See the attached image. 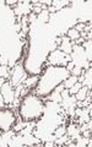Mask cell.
<instances>
[{
  "mask_svg": "<svg viewBox=\"0 0 92 147\" xmlns=\"http://www.w3.org/2000/svg\"><path fill=\"white\" fill-rule=\"evenodd\" d=\"M32 12H33V14H36V15H39L41 12H42L41 6H35V7H32Z\"/></svg>",
  "mask_w": 92,
  "mask_h": 147,
  "instance_id": "obj_22",
  "label": "cell"
},
{
  "mask_svg": "<svg viewBox=\"0 0 92 147\" xmlns=\"http://www.w3.org/2000/svg\"><path fill=\"white\" fill-rule=\"evenodd\" d=\"M15 31L17 32V33H20V31H21V23H15Z\"/></svg>",
  "mask_w": 92,
  "mask_h": 147,
  "instance_id": "obj_28",
  "label": "cell"
},
{
  "mask_svg": "<svg viewBox=\"0 0 92 147\" xmlns=\"http://www.w3.org/2000/svg\"><path fill=\"white\" fill-rule=\"evenodd\" d=\"M5 101H4V97H3V95H1V92H0V108H4L5 107Z\"/></svg>",
  "mask_w": 92,
  "mask_h": 147,
  "instance_id": "obj_23",
  "label": "cell"
},
{
  "mask_svg": "<svg viewBox=\"0 0 92 147\" xmlns=\"http://www.w3.org/2000/svg\"><path fill=\"white\" fill-rule=\"evenodd\" d=\"M74 66H75V65H74V63H73V61H70V63H69V65H66V69H68V70L69 71H71L73 70V69H74Z\"/></svg>",
  "mask_w": 92,
  "mask_h": 147,
  "instance_id": "obj_26",
  "label": "cell"
},
{
  "mask_svg": "<svg viewBox=\"0 0 92 147\" xmlns=\"http://www.w3.org/2000/svg\"><path fill=\"white\" fill-rule=\"evenodd\" d=\"M52 4H53V6L55 7L57 10H61L63 7H64L66 4H70V1H52Z\"/></svg>",
  "mask_w": 92,
  "mask_h": 147,
  "instance_id": "obj_18",
  "label": "cell"
},
{
  "mask_svg": "<svg viewBox=\"0 0 92 147\" xmlns=\"http://www.w3.org/2000/svg\"><path fill=\"white\" fill-rule=\"evenodd\" d=\"M26 79H27V74L20 65H17V66H15L12 69L10 72V76H9V81L11 82L12 87H16L17 85L23 83Z\"/></svg>",
  "mask_w": 92,
  "mask_h": 147,
  "instance_id": "obj_5",
  "label": "cell"
},
{
  "mask_svg": "<svg viewBox=\"0 0 92 147\" xmlns=\"http://www.w3.org/2000/svg\"><path fill=\"white\" fill-rule=\"evenodd\" d=\"M38 75H36V76H32V77H27L26 80H25V87L28 88V89H31L33 88L35 86H37V82H38Z\"/></svg>",
  "mask_w": 92,
  "mask_h": 147,
  "instance_id": "obj_10",
  "label": "cell"
},
{
  "mask_svg": "<svg viewBox=\"0 0 92 147\" xmlns=\"http://www.w3.org/2000/svg\"><path fill=\"white\" fill-rule=\"evenodd\" d=\"M85 72V70L83 69H81V68H79V66H74V69L71 71H70V75H73V76H80V75H82V74Z\"/></svg>",
  "mask_w": 92,
  "mask_h": 147,
  "instance_id": "obj_17",
  "label": "cell"
},
{
  "mask_svg": "<svg viewBox=\"0 0 92 147\" xmlns=\"http://www.w3.org/2000/svg\"><path fill=\"white\" fill-rule=\"evenodd\" d=\"M83 76H85V79H83V82H82V86H86L87 88L92 89V85H91V77H92V69L89 68L86 69L85 72H83Z\"/></svg>",
  "mask_w": 92,
  "mask_h": 147,
  "instance_id": "obj_9",
  "label": "cell"
},
{
  "mask_svg": "<svg viewBox=\"0 0 92 147\" xmlns=\"http://www.w3.org/2000/svg\"><path fill=\"white\" fill-rule=\"evenodd\" d=\"M27 17H28V22H31V23H33V22H35V21H36V20H37V15H36V14H33V12H31V14H30V15H28V16H27Z\"/></svg>",
  "mask_w": 92,
  "mask_h": 147,
  "instance_id": "obj_20",
  "label": "cell"
},
{
  "mask_svg": "<svg viewBox=\"0 0 92 147\" xmlns=\"http://www.w3.org/2000/svg\"><path fill=\"white\" fill-rule=\"evenodd\" d=\"M61 44V37H55V46L59 47Z\"/></svg>",
  "mask_w": 92,
  "mask_h": 147,
  "instance_id": "obj_27",
  "label": "cell"
},
{
  "mask_svg": "<svg viewBox=\"0 0 92 147\" xmlns=\"http://www.w3.org/2000/svg\"><path fill=\"white\" fill-rule=\"evenodd\" d=\"M15 121V115L12 114L11 110H0V134H1V131H10Z\"/></svg>",
  "mask_w": 92,
  "mask_h": 147,
  "instance_id": "obj_4",
  "label": "cell"
},
{
  "mask_svg": "<svg viewBox=\"0 0 92 147\" xmlns=\"http://www.w3.org/2000/svg\"><path fill=\"white\" fill-rule=\"evenodd\" d=\"M91 131L92 130H85V131H82V136L83 137H91Z\"/></svg>",
  "mask_w": 92,
  "mask_h": 147,
  "instance_id": "obj_25",
  "label": "cell"
},
{
  "mask_svg": "<svg viewBox=\"0 0 92 147\" xmlns=\"http://www.w3.org/2000/svg\"><path fill=\"white\" fill-rule=\"evenodd\" d=\"M5 81H6V79H4V77H0V88H1V86L5 83Z\"/></svg>",
  "mask_w": 92,
  "mask_h": 147,
  "instance_id": "obj_29",
  "label": "cell"
},
{
  "mask_svg": "<svg viewBox=\"0 0 92 147\" xmlns=\"http://www.w3.org/2000/svg\"><path fill=\"white\" fill-rule=\"evenodd\" d=\"M0 92L4 97V101H5V104L6 105H10L12 103V101L15 99V95H14V87L10 81H5V83L1 86L0 88Z\"/></svg>",
  "mask_w": 92,
  "mask_h": 147,
  "instance_id": "obj_6",
  "label": "cell"
},
{
  "mask_svg": "<svg viewBox=\"0 0 92 147\" xmlns=\"http://www.w3.org/2000/svg\"><path fill=\"white\" fill-rule=\"evenodd\" d=\"M47 11H48V14H49V12H51V14H55L57 9H55V7H54L53 5H51V6H48V7H47Z\"/></svg>",
  "mask_w": 92,
  "mask_h": 147,
  "instance_id": "obj_24",
  "label": "cell"
},
{
  "mask_svg": "<svg viewBox=\"0 0 92 147\" xmlns=\"http://www.w3.org/2000/svg\"><path fill=\"white\" fill-rule=\"evenodd\" d=\"M70 76V71L64 66H48L39 77L35 88V95L38 97H47L57 86H59Z\"/></svg>",
  "mask_w": 92,
  "mask_h": 147,
  "instance_id": "obj_1",
  "label": "cell"
},
{
  "mask_svg": "<svg viewBox=\"0 0 92 147\" xmlns=\"http://www.w3.org/2000/svg\"><path fill=\"white\" fill-rule=\"evenodd\" d=\"M89 91H90V89L87 88L86 86H82V87L77 91V93H75V96H74L75 99H76V101H83L87 97V92H89Z\"/></svg>",
  "mask_w": 92,
  "mask_h": 147,
  "instance_id": "obj_11",
  "label": "cell"
},
{
  "mask_svg": "<svg viewBox=\"0 0 92 147\" xmlns=\"http://www.w3.org/2000/svg\"><path fill=\"white\" fill-rule=\"evenodd\" d=\"M48 61L52 66H66L70 61H71V56L69 54H65L64 52L59 50V49H54V50L49 54Z\"/></svg>",
  "mask_w": 92,
  "mask_h": 147,
  "instance_id": "obj_3",
  "label": "cell"
},
{
  "mask_svg": "<svg viewBox=\"0 0 92 147\" xmlns=\"http://www.w3.org/2000/svg\"><path fill=\"white\" fill-rule=\"evenodd\" d=\"M63 89H64V86H63V83H60L59 86H57V87L52 91L53 93L49 96V99H51L52 102H54V103H57V104H60L61 101H63L60 92L63 91Z\"/></svg>",
  "mask_w": 92,
  "mask_h": 147,
  "instance_id": "obj_7",
  "label": "cell"
},
{
  "mask_svg": "<svg viewBox=\"0 0 92 147\" xmlns=\"http://www.w3.org/2000/svg\"><path fill=\"white\" fill-rule=\"evenodd\" d=\"M53 134H54L55 137H60V136H63V135L66 134V128L65 126H58V128L53 131Z\"/></svg>",
  "mask_w": 92,
  "mask_h": 147,
  "instance_id": "obj_14",
  "label": "cell"
},
{
  "mask_svg": "<svg viewBox=\"0 0 92 147\" xmlns=\"http://www.w3.org/2000/svg\"><path fill=\"white\" fill-rule=\"evenodd\" d=\"M44 103L41 101L38 96L35 93H30V95L23 96L22 101L20 102L19 110H20V117L22 118L25 121H33L38 120L43 117L44 114Z\"/></svg>",
  "mask_w": 92,
  "mask_h": 147,
  "instance_id": "obj_2",
  "label": "cell"
},
{
  "mask_svg": "<svg viewBox=\"0 0 92 147\" xmlns=\"http://www.w3.org/2000/svg\"><path fill=\"white\" fill-rule=\"evenodd\" d=\"M59 50L61 52H64L65 54H71V52H73V46L70 44V39L68 38L66 36H61V44L59 46Z\"/></svg>",
  "mask_w": 92,
  "mask_h": 147,
  "instance_id": "obj_8",
  "label": "cell"
},
{
  "mask_svg": "<svg viewBox=\"0 0 92 147\" xmlns=\"http://www.w3.org/2000/svg\"><path fill=\"white\" fill-rule=\"evenodd\" d=\"M5 4H6V5H9V6H11V7H14V6L17 5L19 1H16V0H11V1H10V0H6Z\"/></svg>",
  "mask_w": 92,
  "mask_h": 147,
  "instance_id": "obj_21",
  "label": "cell"
},
{
  "mask_svg": "<svg viewBox=\"0 0 92 147\" xmlns=\"http://www.w3.org/2000/svg\"><path fill=\"white\" fill-rule=\"evenodd\" d=\"M66 141H68V134L63 135V136H60V137H57L54 144H55V146H64Z\"/></svg>",
  "mask_w": 92,
  "mask_h": 147,
  "instance_id": "obj_15",
  "label": "cell"
},
{
  "mask_svg": "<svg viewBox=\"0 0 92 147\" xmlns=\"http://www.w3.org/2000/svg\"><path fill=\"white\" fill-rule=\"evenodd\" d=\"M81 87H82V83H81V82H76V83L73 86V87L69 88V95H70V96H75V93H77V91H79V89H80Z\"/></svg>",
  "mask_w": 92,
  "mask_h": 147,
  "instance_id": "obj_16",
  "label": "cell"
},
{
  "mask_svg": "<svg viewBox=\"0 0 92 147\" xmlns=\"http://www.w3.org/2000/svg\"><path fill=\"white\" fill-rule=\"evenodd\" d=\"M66 37H68L70 40H76L80 38V33H79L75 28H70V30L66 32Z\"/></svg>",
  "mask_w": 92,
  "mask_h": 147,
  "instance_id": "obj_13",
  "label": "cell"
},
{
  "mask_svg": "<svg viewBox=\"0 0 92 147\" xmlns=\"http://www.w3.org/2000/svg\"><path fill=\"white\" fill-rule=\"evenodd\" d=\"M77 82V77L76 76H73V75H70L68 79H66L64 82H63V86H64V88H70V87H73V86Z\"/></svg>",
  "mask_w": 92,
  "mask_h": 147,
  "instance_id": "obj_12",
  "label": "cell"
},
{
  "mask_svg": "<svg viewBox=\"0 0 92 147\" xmlns=\"http://www.w3.org/2000/svg\"><path fill=\"white\" fill-rule=\"evenodd\" d=\"M85 24L86 23H82V22H80V23H77V24H75V30H76L79 33H80V32H82L83 31V28H85Z\"/></svg>",
  "mask_w": 92,
  "mask_h": 147,
  "instance_id": "obj_19",
  "label": "cell"
}]
</instances>
